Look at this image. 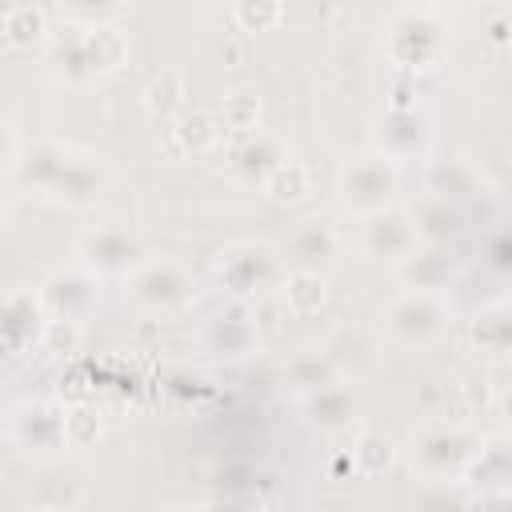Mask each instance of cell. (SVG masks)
I'll return each mask as SVG.
<instances>
[{
	"label": "cell",
	"mask_w": 512,
	"mask_h": 512,
	"mask_svg": "<svg viewBox=\"0 0 512 512\" xmlns=\"http://www.w3.org/2000/svg\"><path fill=\"white\" fill-rule=\"evenodd\" d=\"M24 184L56 196L60 204L68 208H88L96 204V196L104 192L108 184V168L100 164V156H88L80 148H68V144H56V140H40V144H28L24 156H16L8 164Z\"/></svg>",
	"instance_id": "6da1fadb"
},
{
	"label": "cell",
	"mask_w": 512,
	"mask_h": 512,
	"mask_svg": "<svg viewBox=\"0 0 512 512\" xmlns=\"http://www.w3.org/2000/svg\"><path fill=\"white\" fill-rule=\"evenodd\" d=\"M484 440L464 420H432L408 444V464L420 480H464Z\"/></svg>",
	"instance_id": "7a4b0ae2"
},
{
	"label": "cell",
	"mask_w": 512,
	"mask_h": 512,
	"mask_svg": "<svg viewBox=\"0 0 512 512\" xmlns=\"http://www.w3.org/2000/svg\"><path fill=\"white\" fill-rule=\"evenodd\" d=\"M52 56L68 80H96L124 64L128 40L112 24H64L52 32Z\"/></svg>",
	"instance_id": "3957f363"
},
{
	"label": "cell",
	"mask_w": 512,
	"mask_h": 512,
	"mask_svg": "<svg viewBox=\"0 0 512 512\" xmlns=\"http://www.w3.org/2000/svg\"><path fill=\"white\" fill-rule=\"evenodd\" d=\"M284 256L272 252L260 240H240L228 244L216 256V280L224 284V292L232 300H264L272 288L284 284Z\"/></svg>",
	"instance_id": "277c9868"
},
{
	"label": "cell",
	"mask_w": 512,
	"mask_h": 512,
	"mask_svg": "<svg viewBox=\"0 0 512 512\" xmlns=\"http://www.w3.org/2000/svg\"><path fill=\"white\" fill-rule=\"evenodd\" d=\"M396 184H400L396 160L384 148H372V152H360V156H352L344 164V172H340V200H344V208H352L356 216L368 220V216L392 208Z\"/></svg>",
	"instance_id": "5b68a950"
},
{
	"label": "cell",
	"mask_w": 512,
	"mask_h": 512,
	"mask_svg": "<svg viewBox=\"0 0 512 512\" xmlns=\"http://www.w3.org/2000/svg\"><path fill=\"white\" fill-rule=\"evenodd\" d=\"M380 328L388 332V340H396L404 348H424L444 336L448 300H444V292H412L408 288L380 312Z\"/></svg>",
	"instance_id": "8992f818"
},
{
	"label": "cell",
	"mask_w": 512,
	"mask_h": 512,
	"mask_svg": "<svg viewBox=\"0 0 512 512\" xmlns=\"http://www.w3.org/2000/svg\"><path fill=\"white\" fill-rule=\"evenodd\" d=\"M144 240L124 228V224H104V228H92L80 244H76V268L92 272L96 280L100 276H132L140 264H144Z\"/></svg>",
	"instance_id": "52a82bcc"
},
{
	"label": "cell",
	"mask_w": 512,
	"mask_h": 512,
	"mask_svg": "<svg viewBox=\"0 0 512 512\" xmlns=\"http://www.w3.org/2000/svg\"><path fill=\"white\" fill-rule=\"evenodd\" d=\"M128 292L148 312H176L196 300V276L180 260H144L128 276Z\"/></svg>",
	"instance_id": "ba28073f"
},
{
	"label": "cell",
	"mask_w": 512,
	"mask_h": 512,
	"mask_svg": "<svg viewBox=\"0 0 512 512\" xmlns=\"http://www.w3.org/2000/svg\"><path fill=\"white\" fill-rule=\"evenodd\" d=\"M404 20L408 24H396V32L388 40V52L400 64V72L424 76L444 56V32L432 24V12H408Z\"/></svg>",
	"instance_id": "9c48e42d"
},
{
	"label": "cell",
	"mask_w": 512,
	"mask_h": 512,
	"mask_svg": "<svg viewBox=\"0 0 512 512\" xmlns=\"http://www.w3.org/2000/svg\"><path fill=\"white\" fill-rule=\"evenodd\" d=\"M12 440L24 452L52 456L56 448L68 444V408H60L52 400H36V404L20 408L12 416Z\"/></svg>",
	"instance_id": "30bf717a"
},
{
	"label": "cell",
	"mask_w": 512,
	"mask_h": 512,
	"mask_svg": "<svg viewBox=\"0 0 512 512\" xmlns=\"http://www.w3.org/2000/svg\"><path fill=\"white\" fill-rule=\"evenodd\" d=\"M96 288L100 280L84 268H68V272H52L36 292L48 308L52 320H72V324H84L88 312L96 308Z\"/></svg>",
	"instance_id": "8fae6325"
},
{
	"label": "cell",
	"mask_w": 512,
	"mask_h": 512,
	"mask_svg": "<svg viewBox=\"0 0 512 512\" xmlns=\"http://www.w3.org/2000/svg\"><path fill=\"white\" fill-rule=\"evenodd\" d=\"M48 320L52 316H48L40 292H32V288L8 292V300H4V348H8V356H24V352L40 348Z\"/></svg>",
	"instance_id": "7c38bea8"
},
{
	"label": "cell",
	"mask_w": 512,
	"mask_h": 512,
	"mask_svg": "<svg viewBox=\"0 0 512 512\" xmlns=\"http://www.w3.org/2000/svg\"><path fill=\"white\" fill-rule=\"evenodd\" d=\"M360 240H364V252H368V256H376V260H400V264H404V260L416 252L420 232H416L412 212L384 208V212H376V216L364 220Z\"/></svg>",
	"instance_id": "4fadbf2b"
},
{
	"label": "cell",
	"mask_w": 512,
	"mask_h": 512,
	"mask_svg": "<svg viewBox=\"0 0 512 512\" xmlns=\"http://www.w3.org/2000/svg\"><path fill=\"white\" fill-rule=\"evenodd\" d=\"M324 352L344 380H356L380 364V336L364 324H336L324 340Z\"/></svg>",
	"instance_id": "5bb4252c"
},
{
	"label": "cell",
	"mask_w": 512,
	"mask_h": 512,
	"mask_svg": "<svg viewBox=\"0 0 512 512\" xmlns=\"http://www.w3.org/2000/svg\"><path fill=\"white\" fill-rule=\"evenodd\" d=\"M288 160V152H284V144L276 140V136H268V132H248V136H236L232 140V148H228V168H232V176L236 180H244V184H268V176L280 168Z\"/></svg>",
	"instance_id": "9a60e30c"
},
{
	"label": "cell",
	"mask_w": 512,
	"mask_h": 512,
	"mask_svg": "<svg viewBox=\"0 0 512 512\" xmlns=\"http://www.w3.org/2000/svg\"><path fill=\"white\" fill-rule=\"evenodd\" d=\"M336 252H340L336 228L328 220H304L284 240V268L292 264V272H320L324 264L336 260Z\"/></svg>",
	"instance_id": "2e32d148"
},
{
	"label": "cell",
	"mask_w": 512,
	"mask_h": 512,
	"mask_svg": "<svg viewBox=\"0 0 512 512\" xmlns=\"http://www.w3.org/2000/svg\"><path fill=\"white\" fill-rule=\"evenodd\" d=\"M468 340L480 356L512 360V300H496L484 312H476L468 324Z\"/></svg>",
	"instance_id": "e0dca14e"
},
{
	"label": "cell",
	"mask_w": 512,
	"mask_h": 512,
	"mask_svg": "<svg viewBox=\"0 0 512 512\" xmlns=\"http://www.w3.org/2000/svg\"><path fill=\"white\" fill-rule=\"evenodd\" d=\"M216 136H220V124L208 116V112H180L168 128H164V152L172 156V160H188V156H200V152H208L212 144H216Z\"/></svg>",
	"instance_id": "ac0fdd59"
},
{
	"label": "cell",
	"mask_w": 512,
	"mask_h": 512,
	"mask_svg": "<svg viewBox=\"0 0 512 512\" xmlns=\"http://www.w3.org/2000/svg\"><path fill=\"white\" fill-rule=\"evenodd\" d=\"M304 412H308V420H312L316 428H324V432L348 428V424L356 420V412H360L356 384H352V380H336L332 388L308 396V400H304Z\"/></svg>",
	"instance_id": "d6986e66"
},
{
	"label": "cell",
	"mask_w": 512,
	"mask_h": 512,
	"mask_svg": "<svg viewBox=\"0 0 512 512\" xmlns=\"http://www.w3.org/2000/svg\"><path fill=\"white\" fill-rule=\"evenodd\" d=\"M84 500H88V484L76 472H48L28 484L32 512H76Z\"/></svg>",
	"instance_id": "ffe728a7"
},
{
	"label": "cell",
	"mask_w": 512,
	"mask_h": 512,
	"mask_svg": "<svg viewBox=\"0 0 512 512\" xmlns=\"http://www.w3.org/2000/svg\"><path fill=\"white\" fill-rule=\"evenodd\" d=\"M204 344H208L212 352H224V356H240V352L256 348V344H260V332H256V324H252V308H240V304H236L232 312L212 316L208 328H204Z\"/></svg>",
	"instance_id": "44dd1931"
},
{
	"label": "cell",
	"mask_w": 512,
	"mask_h": 512,
	"mask_svg": "<svg viewBox=\"0 0 512 512\" xmlns=\"http://www.w3.org/2000/svg\"><path fill=\"white\" fill-rule=\"evenodd\" d=\"M336 380H344V376L336 372V364L328 360V352H324V348L296 352V356L284 364V384H288L300 400H308V396H316V392L332 388Z\"/></svg>",
	"instance_id": "7402d4cb"
},
{
	"label": "cell",
	"mask_w": 512,
	"mask_h": 512,
	"mask_svg": "<svg viewBox=\"0 0 512 512\" xmlns=\"http://www.w3.org/2000/svg\"><path fill=\"white\" fill-rule=\"evenodd\" d=\"M324 296H328V284L320 272H288L284 284H280V300L288 308V316H316L324 308Z\"/></svg>",
	"instance_id": "603a6c76"
},
{
	"label": "cell",
	"mask_w": 512,
	"mask_h": 512,
	"mask_svg": "<svg viewBox=\"0 0 512 512\" xmlns=\"http://www.w3.org/2000/svg\"><path fill=\"white\" fill-rule=\"evenodd\" d=\"M0 36H4V44H16V48L40 44L48 36L44 12L32 8V4H8L4 16H0Z\"/></svg>",
	"instance_id": "cb8c5ba5"
},
{
	"label": "cell",
	"mask_w": 512,
	"mask_h": 512,
	"mask_svg": "<svg viewBox=\"0 0 512 512\" xmlns=\"http://www.w3.org/2000/svg\"><path fill=\"white\" fill-rule=\"evenodd\" d=\"M404 280L412 292H440L452 276V260L444 252H412L404 264H400Z\"/></svg>",
	"instance_id": "d4e9b609"
},
{
	"label": "cell",
	"mask_w": 512,
	"mask_h": 512,
	"mask_svg": "<svg viewBox=\"0 0 512 512\" xmlns=\"http://www.w3.org/2000/svg\"><path fill=\"white\" fill-rule=\"evenodd\" d=\"M468 476L484 480V484H512V440L508 436H492L484 440L480 456L472 460Z\"/></svg>",
	"instance_id": "484cf974"
},
{
	"label": "cell",
	"mask_w": 512,
	"mask_h": 512,
	"mask_svg": "<svg viewBox=\"0 0 512 512\" xmlns=\"http://www.w3.org/2000/svg\"><path fill=\"white\" fill-rule=\"evenodd\" d=\"M264 192H268V200H276V204H300V200L312 192V172H308V164L284 160V164L268 176Z\"/></svg>",
	"instance_id": "4316f807"
},
{
	"label": "cell",
	"mask_w": 512,
	"mask_h": 512,
	"mask_svg": "<svg viewBox=\"0 0 512 512\" xmlns=\"http://www.w3.org/2000/svg\"><path fill=\"white\" fill-rule=\"evenodd\" d=\"M456 484L460 480H420L412 492V512H460L468 496Z\"/></svg>",
	"instance_id": "83f0119b"
},
{
	"label": "cell",
	"mask_w": 512,
	"mask_h": 512,
	"mask_svg": "<svg viewBox=\"0 0 512 512\" xmlns=\"http://www.w3.org/2000/svg\"><path fill=\"white\" fill-rule=\"evenodd\" d=\"M256 120H260V100L248 96V92L224 96V104H220V112H216V124H220L228 136H248V132H256Z\"/></svg>",
	"instance_id": "f1b7e54d"
},
{
	"label": "cell",
	"mask_w": 512,
	"mask_h": 512,
	"mask_svg": "<svg viewBox=\"0 0 512 512\" xmlns=\"http://www.w3.org/2000/svg\"><path fill=\"white\" fill-rule=\"evenodd\" d=\"M184 96H188V88H184V76H180V72H164L160 80H152V84H148V92H144V104H148L152 112L168 116V112H180V108H184Z\"/></svg>",
	"instance_id": "f546056e"
},
{
	"label": "cell",
	"mask_w": 512,
	"mask_h": 512,
	"mask_svg": "<svg viewBox=\"0 0 512 512\" xmlns=\"http://www.w3.org/2000/svg\"><path fill=\"white\" fill-rule=\"evenodd\" d=\"M412 220H416L420 240H448V232H452V204L428 196V200L412 212Z\"/></svg>",
	"instance_id": "4dcf8cb0"
},
{
	"label": "cell",
	"mask_w": 512,
	"mask_h": 512,
	"mask_svg": "<svg viewBox=\"0 0 512 512\" xmlns=\"http://www.w3.org/2000/svg\"><path fill=\"white\" fill-rule=\"evenodd\" d=\"M100 436H104L100 412L88 408V404H72V408H68V444H72V448H88V444H96Z\"/></svg>",
	"instance_id": "1f68e13d"
},
{
	"label": "cell",
	"mask_w": 512,
	"mask_h": 512,
	"mask_svg": "<svg viewBox=\"0 0 512 512\" xmlns=\"http://www.w3.org/2000/svg\"><path fill=\"white\" fill-rule=\"evenodd\" d=\"M472 192V172L464 164H440L432 168V196L436 200H456Z\"/></svg>",
	"instance_id": "d6a6232c"
},
{
	"label": "cell",
	"mask_w": 512,
	"mask_h": 512,
	"mask_svg": "<svg viewBox=\"0 0 512 512\" xmlns=\"http://www.w3.org/2000/svg\"><path fill=\"white\" fill-rule=\"evenodd\" d=\"M352 460H356L360 472H380V468H388V460H392V444L380 440V436H364V440H356Z\"/></svg>",
	"instance_id": "836d02e7"
},
{
	"label": "cell",
	"mask_w": 512,
	"mask_h": 512,
	"mask_svg": "<svg viewBox=\"0 0 512 512\" xmlns=\"http://www.w3.org/2000/svg\"><path fill=\"white\" fill-rule=\"evenodd\" d=\"M232 16H236L240 32H260L268 24H280L284 20V8L280 4H240Z\"/></svg>",
	"instance_id": "e575fe53"
},
{
	"label": "cell",
	"mask_w": 512,
	"mask_h": 512,
	"mask_svg": "<svg viewBox=\"0 0 512 512\" xmlns=\"http://www.w3.org/2000/svg\"><path fill=\"white\" fill-rule=\"evenodd\" d=\"M76 348H80V324H72V320H48V332H44L40 352H60V356H68V352H76Z\"/></svg>",
	"instance_id": "d590c367"
},
{
	"label": "cell",
	"mask_w": 512,
	"mask_h": 512,
	"mask_svg": "<svg viewBox=\"0 0 512 512\" xmlns=\"http://www.w3.org/2000/svg\"><path fill=\"white\" fill-rule=\"evenodd\" d=\"M456 400H460V412H464V416H472L476 408L496 404V392H492V384H488V380L468 376V380H460V384H456Z\"/></svg>",
	"instance_id": "8d00e7d4"
},
{
	"label": "cell",
	"mask_w": 512,
	"mask_h": 512,
	"mask_svg": "<svg viewBox=\"0 0 512 512\" xmlns=\"http://www.w3.org/2000/svg\"><path fill=\"white\" fill-rule=\"evenodd\" d=\"M204 512H260V508H252V504H244V500H236V496H216Z\"/></svg>",
	"instance_id": "74e56055"
},
{
	"label": "cell",
	"mask_w": 512,
	"mask_h": 512,
	"mask_svg": "<svg viewBox=\"0 0 512 512\" xmlns=\"http://www.w3.org/2000/svg\"><path fill=\"white\" fill-rule=\"evenodd\" d=\"M496 404H500V408H504V416L512 420V384H508L504 392H496Z\"/></svg>",
	"instance_id": "f35d334b"
},
{
	"label": "cell",
	"mask_w": 512,
	"mask_h": 512,
	"mask_svg": "<svg viewBox=\"0 0 512 512\" xmlns=\"http://www.w3.org/2000/svg\"><path fill=\"white\" fill-rule=\"evenodd\" d=\"M176 512H184V508H176Z\"/></svg>",
	"instance_id": "ab89813d"
},
{
	"label": "cell",
	"mask_w": 512,
	"mask_h": 512,
	"mask_svg": "<svg viewBox=\"0 0 512 512\" xmlns=\"http://www.w3.org/2000/svg\"><path fill=\"white\" fill-rule=\"evenodd\" d=\"M508 48H512V44H508Z\"/></svg>",
	"instance_id": "60d3db41"
}]
</instances>
